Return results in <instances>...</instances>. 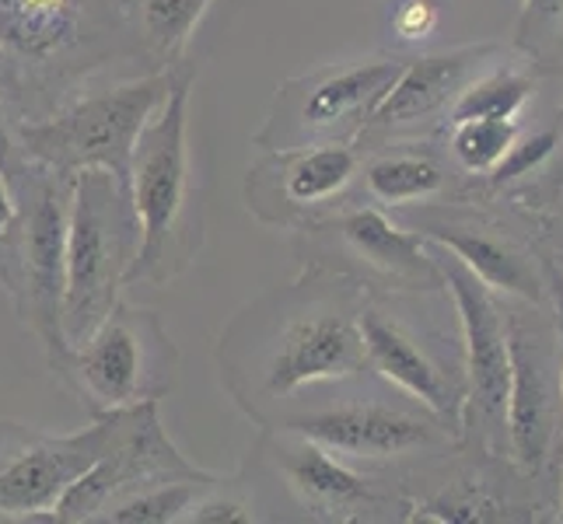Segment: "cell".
I'll use <instances>...</instances> for the list:
<instances>
[{"mask_svg":"<svg viewBox=\"0 0 563 524\" xmlns=\"http://www.w3.org/2000/svg\"><path fill=\"white\" fill-rule=\"evenodd\" d=\"M361 283L322 269H301L242 304L213 346L228 399L256 426H274L298 402L361 375Z\"/></svg>","mask_w":563,"mask_h":524,"instance_id":"obj_1","label":"cell"},{"mask_svg":"<svg viewBox=\"0 0 563 524\" xmlns=\"http://www.w3.org/2000/svg\"><path fill=\"white\" fill-rule=\"evenodd\" d=\"M0 46L18 123L43 120L102 77L151 70L130 0H0Z\"/></svg>","mask_w":563,"mask_h":524,"instance_id":"obj_2","label":"cell"},{"mask_svg":"<svg viewBox=\"0 0 563 524\" xmlns=\"http://www.w3.org/2000/svg\"><path fill=\"white\" fill-rule=\"evenodd\" d=\"M197 67H176L165 102L141 130L130 158V200L141 221V256L130 287H168L186 277L207 242L203 197L189 158V99Z\"/></svg>","mask_w":563,"mask_h":524,"instance_id":"obj_3","label":"cell"},{"mask_svg":"<svg viewBox=\"0 0 563 524\" xmlns=\"http://www.w3.org/2000/svg\"><path fill=\"white\" fill-rule=\"evenodd\" d=\"M274 426L322 444L364 472L406 479L455 451L459 434L441 416L364 367L287 410Z\"/></svg>","mask_w":563,"mask_h":524,"instance_id":"obj_4","label":"cell"},{"mask_svg":"<svg viewBox=\"0 0 563 524\" xmlns=\"http://www.w3.org/2000/svg\"><path fill=\"white\" fill-rule=\"evenodd\" d=\"M242 469L256 487L263 521L375 524L410 514V497L399 479L364 472L280 426H260Z\"/></svg>","mask_w":563,"mask_h":524,"instance_id":"obj_5","label":"cell"},{"mask_svg":"<svg viewBox=\"0 0 563 524\" xmlns=\"http://www.w3.org/2000/svg\"><path fill=\"white\" fill-rule=\"evenodd\" d=\"M361 339L367 371L441 416L462 441L465 364L449 290H364Z\"/></svg>","mask_w":563,"mask_h":524,"instance_id":"obj_6","label":"cell"},{"mask_svg":"<svg viewBox=\"0 0 563 524\" xmlns=\"http://www.w3.org/2000/svg\"><path fill=\"white\" fill-rule=\"evenodd\" d=\"M49 371L95 420L168 399L179 384L183 354L162 312L120 298L85 339L67 343L49 360Z\"/></svg>","mask_w":563,"mask_h":524,"instance_id":"obj_7","label":"cell"},{"mask_svg":"<svg viewBox=\"0 0 563 524\" xmlns=\"http://www.w3.org/2000/svg\"><path fill=\"white\" fill-rule=\"evenodd\" d=\"M141 256V221L123 186L106 168L74 175L64 274V339L77 343L99 325L130 287Z\"/></svg>","mask_w":563,"mask_h":524,"instance_id":"obj_8","label":"cell"},{"mask_svg":"<svg viewBox=\"0 0 563 524\" xmlns=\"http://www.w3.org/2000/svg\"><path fill=\"white\" fill-rule=\"evenodd\" d=\"M172 77H176V67L115 77L106 88L81 91L43 120L18 123L25 158L67 175L106 168L130 186L133 147L154 109L165 102Z\"/></svg>","mask_w":563,"mask_h":524,"instance_id":"obj_9","label":"cell"},{"mask_svg":"<svg viewBox=\"0 0 563 524\" xmlns=\"http://www.w3.org/2000/svg\"><path fill=\"white\" fill-rule=\"evenodd\" d=\"M74 175L29 161L11 186L14 238L8 259L4 294L22 328L38 339L53 360L64 339V274H67V224H70Z\"/></svg>","mask_w":563,"mask_h":524,"instance_id":"obj_10","label":"cell"},{"mask_svg":"<svg viewBox=\"0 0 563 524\" xmlns=\"http://www.w3.org/2000/svg\"><path fill=\"white\" fill-rule=\"evenodd\" d=\"M298 269H322L361 283L364 290H441V269L431 242L393 221V213L346 200L325 218L295 231Z\"/></svg>","mask_w":563,"mask_h":524,"instance_id":"obj_11","label":"cell"},{"mask_svg":"<svg viewBox=\"0 0 563 524\" xmlns=\"http://www.w3.org/2000/svg\"><path fill=\"white\" fill-rule=\"evenodd\" d=\"M402 56H364V60L322 64L284 77L266 109L252 147H322L357 144L375 109L402 74Z\"/></svg>","mask_w":563,"mask_h":524,"instance_id":"obj_12","label":"cell"},{"mask_svg":"<svg viewBox=\"0 0 563 524\" xmlns=\"http://www.w3.org/2000/svg\"><path fill=\"white\" fill-rule=\"evenodd\" d=\"M427 242V238H423ZM434 263L441 269L449 301L455 304L465 364V405H462V441L479 455H504L508 437V319L504 301L483 283L470 266H462L449 248L431 242Z\"/></svg>","mask_w":563,"mask_h":524,"instance_id":"obj_13","label":"cell"},{"mask_svg":"<svg viewBox=\"0 0 563 524\" xmlns=\"http://www.w3.org/2000/svg\"><path fill=\"white\" fill-rule=\"evenodd\" d=\"M123 413L95 416L77 434H49L22 420H0V524H53L67 490L120 434Z\"/></svg>","mask_w":563,"mask_h":524,"instance_id":"obj_14","label":"cell"},{"mask_svg":"<svg viewBox=\"0 0 563 524\" xmlns=\"http://www.w3.org/2000/svg\"><path fill=\"white\" fill-rule=\"evenodd\" d=\"M504 301V298H500ZM508 319V437L504 451L521 472L539 476L563 437V388L556 360V328L547 304L504 301Z\"/></svg>","mask_w":563,"mask_h":524,"instance_id":"obj_15","label":"cell"},{"mask_svg":"<svg viewBox=\"0 0 563 524\" xmlns=\"http://www.w3.org/2000/svg\"><path fill=\"white\" fill-rule=\"evenodd\" d=\"M357 171V144L260 150V158L249 165L242 179V200L263 227L295 235L298 227L354 200Z\"/></svg>","mask_w":563,"mask_h":524,"instance_id":"obj_16","label":"cell"},{"mask_svg":"<svg viewBox=\"0 0 563 524\" xmlns=\"http://www.w3.org/2000/svg\"><path fill=\"white\" fill-rule=\"evenodd\" d=\"M200 472L207 469H197L165 434L158 402L137 405L123 413V426L106 455L67 490L53 524H99L123 500Z\"/></svg>","mask_w":563,"mask_h":524,"instance_id":"obj_17","label":"cell"},{"mask_svg":"<svg viewBox=\"0 0 563 524\" xmlns=\"http://www.w3.org/2000/svg\"><path fill=\"white\" fill-rule=\"evenodd\" d=\"M388 213L402 227L417 231L420 238L449 248L497 298L547 304V266L511 231H504V224L490 218V213L465 203H444V200L388 210Z\"/></svg>","mask_w":563,"mask_h":524,"instance_id":"obj_18","label":"cell"},{"mask_svg":"<svg viewBox=\"0 0 563 524\" xmlns=\"http://www.w3.org/2000/svg\"><path fill=\"white\" fill-rule=\"evenodd\" d=\"M508 49L500 43L455 46L441 53H423L402 64V74L388 88L372 123L364 126L357 147H375L385 141H423L434 137L449 123V112L459 94L479 74L497 67Z\"/></svg>","mask_w":563,"mask_h":524,"instance_id":"obj_19","label":"cell"},{"mask_svg":"<svg viewBox=\"0 0 563 524\" xmlns=\"http://www.w3.org/2000/svg\"><path fill=\"white\" fill-rule=\"evenodd\" d=\"M459 168L449 158L444 144L434 137L423 141H385L361 147L357 200H367L382 210H402L444 200L459 186Z\"/></svg>","mask_w":563,"mask_h":524,"instance_id":"obj_20","label":"cell"},{"mask_svg":"<svg viewBox=\"0 0 563 524\" xmlns=\"http://www.w3.org/2000/svg\"><path fill=\"white\" fill-rule=\"evenodd\" d=\"M210 4L213 0H130V22L151 70L186 64V49Z\"/></svg>","mask_w":563,"mask_h":524,"instance_id":"obj_21","label":"cell"},{"mask_svg":"<svg viewBox=\"0 0 563 524\" xmlns=\"http://www.w3.org/2000/svg\"><path fill=\"white\" fill-rule=\"evenodd\" d=\"M532 99H536V74L500 60L459 94V102L449 112V123L476 120V115H483V120H518Z\"/></svg>","mask_w":563,"mask_h":524,"instance_id":"obj_22","label":"cell"},{"mask_svg":"<svg viewBox=\"0 0 563 524\" xmlns=\"http://www.w3.org/2000/svg\"><path fill=\"white\" fill-rule=\"evenodd\" d=\"M441 133L444 150L462 175H490L521 137V126L518 120H483V115H476V120H455Z\"/></svg>","mask_w":563,"mask_h":524,"instance_id":"obj_23","label":"cell"},{"mask_svg":"<svg viewBox=\"0 0 563 524\" xmlns=\"http://www.w3.org/2000/svg\"><path fill=\"white\" fill-rule=\"evenodd\" d=\"M213 476L218 472H200V476L144 490L137 497L123 500L120 508H112L99 524H183L186 511L192 508V500L207 490V482Z\"/></svg>","mask_w":563,"mask_h":524,"instance_id":"obj_24","label":"cell"},{"mask_svg":"<svg viewBox=\"0 0 563 524\" xmlns=\"http://www.w3.org/2000/svg\"><path fill=\"white\" fill-rule=\"evenodd\" d=\"M260 521H263L260 497L242 465L228 476H213L207 482V490L192 500V508L183 517V524H260Z\"/></svg>","mask_w":563,"mask_h":524,"instance_id":"obj_25","label":"cell"},{"mask_svg":"<svg viewBox=\"0 0 563 524\" xmlns=\"http://www.w3.org/2000/svg\"><path fill=\"white\" fill-rule=\"evenodd\" d=\"M518 43L536 60H550L563 43V0H521Z\"/></svg>","mask_w":563,"mask_h":524,"instance_id":"obj_26","label":"cell"},{"mask_svg":"<svg viewBox=\"0 0 563 524\" xmlns=\"http://www.w3.org/2000/svg\"><path fill=\"white\" fill-rule=\"evenodd\" d=\"M556 147H560V126L529 133V137H518V141L511 144V150L497 161V168L487 175V182H490L494 189H500V186H508V182L526 179V175L539 171L542 165H547V161L553 158Z\"/></svg>","mask_w":563,"mask_h":524,"instance_id":"obj_27","label":"cell"},{"mask_svg":"<svg viewBox=\"0 0 563 524\" xmlns=\"http://www.w3.org/2000/svg\"><path fill=\"white\" fill-rule=\"evenodd\" d=\"M441 25V4L438 0H396L388 14V29L399 46H420L427 43Z\"/></svg>","mask_w":563,"mask_h":524,"instance_id":"obj_28","label":"cell"},{"mask_svg":"<svg viewBox=\"0 0 563 524\" xmlns=\"http://www.w3.org/2000/svg\"><path fill=\"white\" fill-rule=\"evenodd\" d=\"M29 158L22 150V141H18V115L11 112L8 99L0 94V175L8 179V186L18 182V175L25 171Z\"/></svg>","mask_w":563,"mask_h":524,"instance_id":"obj_29","label":"cell"},{"mask_svg":"<svg viewBox=\"0 0 563 524\" xmlns=\"http://www.w3.org/2000/svg\"><path fill=\"white\" fill-rule=\"evenodd\" d=\"M542 266H547V301L556 328V360H560V388H563V266H556L553 259H547Z\"/></svg>","mask_w":563,"mask_h":524,"instance_id":"obj_30","label":"cell"},{"mask_svg":"<svg viewBox=\"0 0 563 524\" xmlns=\"http://www.w3.org/2000/svg\"><path fill=\"white\" fill-rule=\"evenodd\" d=\"M14 197H11V186L8 179L0 175V287L8 280V259H11V238H14Z\"/></svg>","mask_w":563,"mask_h":524,"instance_id":"obj_31","label":"cell"},{"mask_svg":"<svg viewBox=\"0 0 563 524\" xmlns=\"http://www.w3.org/2000/svg\"><path fill=\"white\" fill-rule=\"evenodd\" d=\"M4 85H8V56L4 46H0V94H4Z\"/></svg>","mask_w":563,"mask_h":524,"instance_id":"obj_32","label":"cell"},{"mask_svg":"<svg viewBox=\"0 0 563 524\" xmlns=\"http://www.w3.org/2000/svg\"><path fill=\"white\" fill-rule=\"evenodd\" d=\"M556 521H563V476H560V493H556Z\"/></svg>","mask_w":563,"mask_h":524,"instance_id":"obj_33","label":"cell"}]
</instances>
